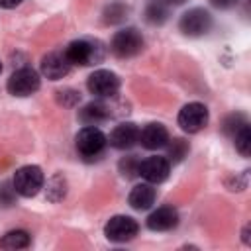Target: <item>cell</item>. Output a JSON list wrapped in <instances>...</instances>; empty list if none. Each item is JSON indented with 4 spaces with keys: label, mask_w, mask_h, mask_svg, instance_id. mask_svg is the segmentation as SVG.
I'll list each match as a JSON object with an SVG mask.
<instances>
[{
    "label": "cell",
    "mask_w": 251,
    "mask_h": 251,
    "mask_svg": "<svg viewBox=\"0 0 251 251\" xmlns=\"http://www.w3.org/2000/svg\"><path fill=\"white\" fill-rule=\"evenodd\" d=\"M12 186L20 196H35L43 186V171L37 165H24L14 173Z\"/></svg>",
    "instance_id": "obj_1"
},
{
    "label": "cell",
    "mask_w": 251,
    "mask_h": 251,
    "mask_svg": "<svg viewBox=\"0 0 251 251\" xmlns=\"http://www.w3.org/2000/svg\"><path fill=\"white\" fill-rule=\"evenodd\" d=\"M65 55H67L71 65L88 67V65H94L102 59V49L98 47V43H94L90 39H75L67 45Z\"/></svg>",
    "instance_id": "obj_2"
},
{
    "label": "cell",
    "mask_w": 251,
    "mask_h": 251,
    "mask_svg": "<svg viewBox=\"0 0 251 251\" xmlns=\"http://www.w3.org/2000/svg\"><path fill=\"white\" fill-rule=\"evenodd\" d=\"M112 53L116 57H133L143 49V35L135 29V27H126L120 29L114 37H112Z\"/></svg>",
    "instance_id": "obj_3"
},
{
    "label": "cell",
    "mask_w": 251,
    "mask_h": 251,
    "mask_svg": "<svg viewBox=\"0 0 251 251\" xmlns=\"http://www.w3.org/2000/svg\"><path fill=\"white\" fill-rule=\"evenodd\" d=\"M39 84H41L39 75L29 67H22L10 75L6 88L12 96H29V94L37 92Z\"/></svg>",
    "instance_id": "obj_4"
},
{
    "label": "cell",
    "mask_w": 251,
    "mask_h": 251,
    "mask_svg": "<svg viewBox=\"0 0 251 251\" xmlns=\"http://www.w3.org/2000/svg\"><path fill=\"white\" fill-rule=\"evenodd\" d=\"M76 149L82 157H96L98 153H102V149L108 143V137L104 135L102 129H98L96 126H86L76 133Z\"/></svg>",
    "instance_id": "obj_5"
},
{
    "label": "cell",
    "mask_w": 251,
    "mask_h": 251,
    "mask_svg": "<svg viewBox=\"0 0 251 251\" xmlns=\"http://www.w3.org/2000/svg\"><path fill=\"white\" fill-rule=\"evenodd\" d=\"M178 27L188 37H200V35H204V33L210 31V27H212V16L204 8H192V10H188V12L182 14V18L178 22Z\"/></svg>",
    "instance_id": "obj_6"
},
{
    "label": "cell",
    "mask_w": 251,
    "mask_h": 251,
    "mask_svg": "<svg viewBox=\"0 0 251 251\" xmlns=\"http://www.w3.org/2000/svg\"><path fill=\"white\" fill-rule=\"evenodd\" d=\"M176 122H178L182 131L196 133V131H200L208 124V108L204 104H200V102H188L178 112Z\"/></svg>",
    "instance_id": "obj_7"
},
{
    "label": "cell",
    "mask_w": 251,
    "mask_h": 251,
    "mask_svg": "<svg viewBox=\"0 0 251 251\" xmlns=\"http://www.w3.org/2000/svg\"><path fill=\"white\" fill-rule=\"evenodd\" d=\"M86 86H88L90 94H94L98 98H108L120 90V78L116 73H112L108 69H98L88 76Z\"/></svg>",
    "instance_id": "obj_8"
},
{
    "label": "cell",
    "mask_w": 251,
    "mask_h": 251,
    "mask_svg": "<svg viewBox=\"0 0 251 251\" xmlns=\"http://www.w3.org/2000/svg\"><path fill=\"white\" fill-rule=\"evenodd\" d=\"M137 222L129 216H114L108 220V224L104 226V233L110 241H116V243H124V241H129L137 235Z\"/></svg>",
    "instance_id": "obj_9"
},
{
    "label": "cell",
    "mask_w": 251,
    "mask_h": 251,
    "mask_svg": "<svg viewBox=\"0 0 251 251\" xmlns=\"http://www.w3.org/2000/svg\"><path fill=\"white\" fill-rule=\"evenodd\" d=\"M169 171H171V165L165 157H159V155H153V157H147L145 161L139 163V171L137 175H141L147 182L151 184H159L163 182L167 176H169Z\"/></svg>",
    "instance_id": "obj_10"
},
{
    "label": "cell",
    "mask_w": 251,
    "mask_h": 251,
    "mask_svg": "<svg viewBox=\"0 0 251 251\" xmlns=\"http://www.w3.org/2000/svg\"><path fill=\"white\" fill-rule=\"evenodd\" d=\"M71 71V63L65 55V51H53V53H47L43 59H41V73L49 78V80H59L63 78L67 73Z\"/></svg>",
    "instance_id": "obj_11"
},
{
    "label": "cell",
    "mask_w": 251,
    "mask_h": 251,
    "mask_svg": "<svg viewBox=\"0 0 251 251\" xmlns=\"http://www.w3.org/2000/svg\"><path fill=\"white\" fill-rule=\"evenodd\" d=\"M139 141V127L131 122L118 124L110 133V145L116 149H129Z\"/></svg>",
    "instance_id": "obj_12"
},
{
    "label": "cell",
    "mask_w": 251,
    "mask_h": 251,
    "mask_svg": "<svg viewBox=\"0 0 251 251\" xmlns=\"http://www.w3.org/2000/svg\"><path fill=\"white\" fill-rule=\"evenodd\" d=\"M178 224V212L173 206H161L147 218V227L153 231H169Z\"/></svg>",
    "instance_id": "obj_13"
},
{
    "label": "cell",
    "mask_w": 251,
    "mask_h": 251,
    "mask_svg": "<svg viewBox=\"0 0 251 251\" xmlns=\"http://www.w3.org/2000/svg\"><path fill=\"white\" fill-rule=\"evenodd\" d=\"M139 141L145 149H159L169 143V131L163 124H147L139 131Z\"/></svg>",
    "instance_id": "obj_14"
},
{
    "label": "cell",
    "mask_w": 251,
    "mask_h": 251,
    "mask_svg": "<svg viewBox=\"0 0 251 251\" xmlns=\"http://www.w3.org/2000/svg\"><path fill=\"white\" fill-rule=\"evenodd\" d=\"M127 202L133 210H147L155 202V188L149 182H141V184L131 188V192L127 196Z\"/></svg>",
    "instance_id": "obj_15"
},
{
    "label": "cell",
    "mask_w": 251,
    "mask_h": 251,
    "mask_svg": "<svg viewBox=\"0 0 251 251\" xmlns=\"http://www.w3.org/2000/svg\"><path fill=\"white\" fill-rule=\"evenodd\" d=\"M108 116H110V110H108V106L102 104V102H90V104H86V106L80 110V120H82L86 126H96V124L104 122Z\"/></svg>",
    "instance_id": "obj_16"
},
{
    "label": "cell",
    "mask_w": 251,
    "mask_h": 251,
    "mask_svg": "<svg viewBox=\"0 0 251 251\" xmlns=\"http://www.w3.org/2000/svg\"><path fill=\"white\" fill-rule=\"evenodd\" d=\"M0 245L4 249H10V251H14V249H25L29 245V233L24 231V229H12V231H8L2 237Z\"/></svg>",
    "instance_id": "obj_17"
},
{
    "label": "cell",
    "mask_w": 251,
    "mask_h": 251,
    "mask_svg": "<svg viewBox=\"0 0 251 251\" xmlns=\"http://www.w3.org/2000/svg\"><path fill=\"white\" fill-rule=\"evenodd\" d=\"M233 139H235V149L243 155V157H249L251 155V127L247 124H243L235 133H233Z\"/></svg>",
    "instance_id": "obj_18"
},
{
    "label": "cell",
    "mask_w": 251,
    "mask_h": 251,
    "mask_svg": "<svg viewBox=\"0 0 251 251\" xmlns=\"http://www.w3.org/2000/svg\"><path fill=\"white\" fill-rule=\"evenodd\" d=\"M145 16H147V22H149V24H163V22L167 20V10H165L161 4H151V6L147 8Z\"/></svg>",
    "instance_id": "obj_19"
},
{
    "label": "cell",
    "mask_w": 251,
    "mask_h": 251,
    "mask_svg": "<svg viewBox=\"0 0 251 251\" xmlns=\"http://www.w3.org/2000/svg\"><path fill=\"white\" fill-rule=\"evenodd\" d=\"M188 153V145L184 139H173V143L169 145V157L173 161H180L184 155Z\"/></svg>",
    "instance_id": "obj_20"
},
{
    "label": "cell",
    "mask_w": 251,
    "mask_h": 251,
    "mask_svg": "<svg viewBox=\"0 0 251 251\" xmlns=\"http://www.w3.org/2000/svg\"><path fill=\"white\" fill-rule=\"evenodd\" d=\"M139 159H135V157H126L122 163H120V167H122V171H124V175L127 173V176H133V175H137V171H139Z\"/></svg>",
    "instance_id": "obj_21"
},
{
    "label": "cell",
    "mask_w": 251,
    "mask_h": 251,
    "mask_svg": "<svg viewBox=\"0 0 251 251\" xmlns=\"http://www.w3.org/2000/svg\"><path fill=\"white\" fill-rule=\"evenodd\" d=\"M122 16H126V8L122 6V4H118V2H114L108 10H106V20L108 22H120L122 20Z\"/></svg>",
    "instance_id": "obj_22"
},
{
    "label": "cell",
    "mask_w": 251,
    "mask_h": 251,
    "mask_svg": "<svg viewBox=\"0 0 251 251\" xmlns=\"http://www.w3.org/2000/svg\"><path fill=\"white\" fill-rule=\"evenodd\" d=\"M243 124H245L243 116H239V114L235 116V114H233V116H229V118L226 120V124H224V131H226V133H235Z\"/></svg>",
    "instance_id": "obj_23"
},
{
    "label": "cell",
    "mask_w": 251,
    "mask_h": 251,
    "mask_svg": "<svg viewBox=\"0 0 251 251\" xmlns=\"http://www.w3.org/2000/svg\"><path fill=\"white\" fill-rule=\"evenodd\" d=\"M14 194H16L14 186L10 188L8 184H2V186H0V204H2V206H10L12 200H14Z\"/></svg>",
    "instance_id": "obj_24"
},
{
    "label": "cell",
    "mask_w": 251,
    "mask_h": 251,
    "mask_svg": "<svg viewBox=\"0 0 251 251\" xmlns=\"http://www.w3.org/2000/svg\"><path fill=\"white\" fill-rule=\"evenodd\" d=\"M237 2H239V0H210V4H212V6H216V8H222V10L233 8Z\"/></svg>",
    "instance_id": "obj_25"
},
{
    "label": "cell",
    "mask_w": 251,
    "mask_h": 251,
    "mask_svg": "<svg viewBox=\"0 0 251 251\" xmlns=\"http://www.w3.org/2000/svg\"><path fill=\"white\" fill-rule=\"evenodd\" d=\"M22 4V0H0V8H16Z\"/></svg>",
    "instance_id": "obj_26"
},
{
    "label": "cell",
    "mask_w": 251,
    "mask_h": 251,
    "mask_svg": "<svg viewBox=\"0 0 251 251\" xmlns=\"http://www.w3.org/2000/svg\"><path fill=\"white\" fill-rule=\"evenodd\" d=\"M171 2H175V4H182V2H186V0H171Z\"/></svg>",
    "instance_id": "obj_27"
},
{
    "label": "cell",
    "mask_w": 251,
    "mask_h": 251,
    "mask_svg": "<svg viewBox=\"0 0 251 251\" xmlns=\"http://www.w3.org/2000/svg\"><path fill=\"white\" fill-rule=\"evenodd\" d=\"M0 71H2V63H0Z\"/></svg>",
    "instance_id": "obj_28"
}]
</instances>
